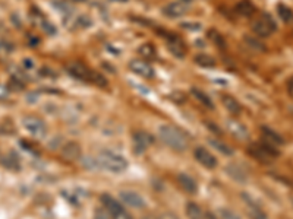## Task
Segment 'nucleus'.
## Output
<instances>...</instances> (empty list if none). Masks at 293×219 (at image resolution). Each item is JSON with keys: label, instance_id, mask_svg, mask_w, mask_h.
<instances>
[{"label": "nucleus", "instance_id": "obj_1", "mask_svg": "<svg viewBox=\"0 0 293 219\" xmlns=\"http://www.w3.org/2000/svg\"><path fill=\"white\" fill-rule=\"evenodd\" d=\"M158 137L163 143H166L170 149L176 152H183L188 149L189 139L179 127L172 124H161L158 127Z\"/></svg>", "mask_w": 293, "mask_h": 219}, {"label": "nucleus", "instance_id": "obj_2", "mask_svg": "<svg viewBox=\"0 0 293 219\" xmlns=\"http://www.w3.org/2000/svg\"><path fill=\"white\" fill-rule=\"evenodd\" d=\"M95 164L100 168L106 169L109 172H115V174H121L123 171H126L129 165L125 156H122L118 152L109 151V149L99 152V155L95 156Z\"/></svg>", "mask_w": 293, "mask_h": 219}, {"label": "nucleus", "instance_id": "obj_3", "mask_svg": "<svg viewBox=\"0 0 293 219\" xmlns=\"http://www.w3.org/2000/svg\"><path fill=\"white\" fill-rule=\"evenodd\" d=\"M68 72L70 73V76H73V78H76L82 82L99 85V86H107V79L104 78L103 75L97 73L92 69L86 68L82 63H72L68 66Z\"/></svg>", "mask_w": 293, "mask_h": 219}, {"label": "nucleus", "instance_id": "obj_4", "mask_svg": "<svg viewBox=\"0 0 293 219\" xmlns=\"http://www.w3.org/2000/svg\"><path fill=\"white\" fill-rule=\"evenodd\" d=\"M248 152L257 159L259 161L261 164H271L273 161H276L280 155V151L278 148L261 140V142H255L252 145H249L248 148Z\"/></svg>", "mask_w": 293, "mask_h": 219}, {"label": "nucleus", "instance_id": "obj_5", "mask_svg": "<svg viewBox=\"0 0 293 219\" xmlns=\"http://www.w3.org/2000/svg\"><path fill=\"white\" fill-rule=\"evenodd\" d=\"M277 30V24L274 18L270 14H262L255 22L252 24V31L261 38H267Z\"/></svg>", "mask_w": 293, "mask_h": 219}, {"label": "nucleus", "instance_id": "obj_6", "mask_svg": "<svg viewBox=\"0 0 293 219\" xmlns=\"http://www.w3.org/2000/svg\"><path fill=\"white\" fill-rule=\"evenodd\" d=\"M22 124L27 129V132L31 136H34V137L41 139V137H44V136L47 135L46 123L40 117H37V116H25V117L22 118Z\"/></svg>", "mask_w": 293, "mask_h": 219}, {"label": "nucleus", "instance_id": "obj_7", "mask_svg": "<svg viewBox=\"0 0 293 219\" xmlns=\"http://www.w3.org/2000/svg\"><path fill=\"white\" fill-rule=\"evenodd\" d=\"M102 203L103 206L107 209V212L110 213L112 219H132V216L123 209L122 203H119L116 199H113L109 194H103L102 196Z\"/></svg>", "mask_w": 293, "mask_h": 219}, {"label": "nucleus", "instance_id": "obj_8", "mask_svg": "<svg viewBox=\"0 0 293 219\" xmlns=\"http://www.w3.org/2000/svg\"><path fill=\"white\" fill-rule=\"evenodd\" d=\"M189 11V5L186 2H172L169 5H166L163 8V15L170 19H177V18H182L183 15H186Z\"/></svg>", "mask_w": 293, "mask_h": 219}, {"label": "nucleus", "instance_id": "obj_9", "mask_svg": "<svg viewBox=\"0 0 293 219\" xmlns=\"http://www.w3.org/2000/svg\"><path fill=\"white\" fill-rule=\"evenodd\" d=\"M193 156H195V159H197L201 165H204V167L208 169H214L217 167V164H219L217 158H216L211 152L208 151V149H206L204 146L195 148Z\"/></svg>", "mask_w": 293, "mask_h": 219}, {"label": "nucleus", "instance_id": "obj_10", "mask_svg": "<svg viewBox=\"0 0 293 219\" xmlns=\"http://www.w3.org/2000/svg\"><path fill=\"white\" fill-rule=\"evenodd\" d=\"M119 197H121L122 203H125L126 206H131L134 209H142L147 204L145 199L139 193L132 191V190H123V191H121Z\"/></svg>", "mask_w": 293, "mask_h": 219}, {"label": "nucleus", "instance_id": "obj_11", "mask_svg": "<svg viewBox=\"0 0 293 219\" xmlns=\"http://www.w3.org/2000/svg\"><path fill=\"white\" fill-rule=\"evenodd\" d=\"M129 69L135 75H138L141 78H145V79H153L155 75L153 66L148 62H145V60H131Z\"/></svg>", "mask_w": 293, "mask_h": 219}, {"label": "nucleus", "instance_id": "obj_12", "mask_svg": "<svg viewBox=\"0 0 293 219\" xmlns=\"http://www.w3.org/2000/svg\"><path fill=\"white\" fill-rule=\"evenodd\" d=\"M134 140V151L137 153H142L145 152L153 143H154V137L147 133V132H137L132 136Z\"/></svg>", "mask_w": 293, "mask_h": 219}, {"label": "nucleus", "instance_id": "obj_13", "mask_svg": "<svg viewBox=\"0 0 293 219\" xmlns=\"http://www.w3.org/2000/svg\"><path fill=\"white\" fill-rule=\"evenodd\" d=\"M261 133H262V140L264 142H267V143H270V145H273L276 148H280V146L284 145V139L278 135L277 132H274L273 129L267 127V126L261 127Z\"/></svg>", "mask_w": 293, "mask_h": 219}, {"label": "nucleus", "instance_id": "obj_14", "mask_svg": "<svg viewBox=\"0 0 293 219\" xmlns=\"http://www.w3.org/2000/svg\"><path fill=\"white\" fill-rule=\"evenodd\" d=\"M227 129H229V132L235 136L236 139L245 140V139H248V137H249L248 129H246L242 123L236 121V120H229V121H227Z\"/></svg>", "mask_w": 293, "mask_h": 219}, {"label": "nucleus", "instance_id": "obj_15", "mask_svg": "<svg viewBox=\"0 0 293 219\" xmlns=\"http://www.w3.org/2000/svg\"><path fill=\"white\" fill-rule=\"evenodd\" d=\"M177 183L180 184V187L186 191V193H189V194H195L197 191H198V184H197V181L188 175V174H179L177 175Z\"/></svg>", "mask_w": 293, "mask_h": 219}, {"label": "nucleus", "instance_id": "obj_16", "mask_svg": "<svg viewBox=\"0 0 293 219\" xmlns=\"http://www.w3.org/2000/svg\"><path fill=\"white\" fill-rule=\"evenodd\" d=\"M243 199L246 202V207H248V213H249V218L251 219H268L265 212L259 207L257 203H254L246 194H243Z\"/></svg>", "mask_w": 293, "mask_h": 219}, {"label": "nucleus", "instance_id": "obj_17", "mask_svg": "<svg viewBox=\"0 0 293 219\" xmlns=\"http://www.w3.org/2000/svg\"><path fill=\"white\" fill-rule=\"evenodd\" d=\"M222 102H223L224 108H226L230 114L238 116V114H241L242 113V105L239 104V101H238L236 98H233L232 95H223V97H222Z\"/></svg>", "mask_w": 293, "mask_h": 219}, {"label": "nucleus", "instance_id": "obj_18", "mask_svg": "<svg viewBox=\"0 0 293 219\" xmlns=\"http://www.w3.org/2000/svg\"><path fill=\"white\" fill-rule=\"evenodd\" d=\"M236 12L239 15H242V17L249 18L257 12V8H255V5L251 0H241L236 5Z\"/></svg>", "mask_w": 293, "mask_h": 219}, {"label": "nucleus", "instance_id": "obj_19", "mask_svg": "<svg viewBox=\"0 0 293 219\" xmlns=\"http://www.w3.org/2000/svg\"><path fill=\"white\" fill-rule=\"evenodd\" d=\"M167 46H169V50L172 51V54H174L176 57H183L185 56V53H186V49H185V46L179 41V38L177 37H174L172 35L169 37V43H167Z\"/></svg>", "mask_w": 293, "mask_h": 219}, {"label": "nucleus", "instance_id": "obj_20", "mask_svg": "<svg viewBox=\"0 0 293 219\" xmlns=\"http://www.w3.org/2000/svg\"><path fill=\"white\" fill-rule=\"evenodd\" d=\"M0 164L8 169H12V171H19L21 169V164H19V159L17 158V155L12 152L9 155H5L0 158Z\"/></svg>", "mask_w": 293, "mask_h": 219}, {"label": "nucleus", "instance_id": "obj_21", "mask_svg": "<svg viewBox=\"0 0 293 219\" xmlns=\"http://www.w3.org/2000/svg\"><path fill=\"white\" fill-rule=\"evenodd\" d=\"M63 155L68 158V159H78L81 156V146L75 142H68L65 146H63Z\"/></svg>", "mask_w": 293, "mask_h": 219}, {"label": "nucleus", "instance_id": "obj_22", "mask_svg": "<svg viewBox=\"0 0 293 219\" xmlns=\"http://www.w3.org/2000/svg\"><path fill=\"white\" fill-rule=\"evenodd\" d=\"M277 15L280 17V19L284 24H292L293 22V11L289 6H286L284 3H278V6H277Z\"/></svg>", "mask_w": 293, "mask_h": 219}, {"label": "nucleus", "instance_id": "obj_23", "mask_svg": "<svg viewBox=\"0 0 293 219\" xmlns=\"http://www.w3.org/2000/svg\"><path fill=\"white\" fill-rule=\"evenodd\" d=\"M195 63L201 68L211 69L216 66V60L214 57H211L210 54H206V53H201V54H197L195 56Z\"/></svg>", "mask_w": 293, "mask_h": 219}, {"label": "nucleus", "instance_id": "obj_24", "mask_svg": "<svg viewBox=\"0 0 293 219\" xmlns=\"http://www.w3.org/2000/svg\"><path fill=\"white\" fill-rule=\"evenodd\" d=\"M190 94L193 95V98H197L198 101L201 102L203 105H206L207 108H214V104H213V101H211V98L208 97L206 92H203L201 89H198V88H192L190 89Z\"/></svg>", "mask_w": 293, "mask_h": 219}, {"label": "nucleus", "instance_id": "obj_25", "mask_svg": "<svg viewBox=\"0 0 293 219\" xmlns=\"http://www.w3.org/2000/svg\"><path fill=\"white\" fill-rule=\"evenodd\" d=\"M138 53L145 59V62H148V60H153L157 57V51H155L154 46L153 44H150V43H147V44H142L141 47L138 49Z\"/></svg>", "mask_w": 293, "mask_h": 219}, {"label": "nucleus", "instance_id": "obj_26", "mask_svg": "<svg viewBox=\"0 0 293 219\" xmlns=\"http://www.w3.org/2000/svg\"><path fill=\"white\" fill-rule=\"evenodd\" d=\"M186 215L189 219H204V212L197 203L189 202L186 204Z\"/></svg>", "mask_w": 293, "mask_h": 219}, {"label": "nucleus", "instance_id": "obj_27", "mask_svg": "<svg viewBox=\"0 0 293 219\" xmlns=\"http://www.w3.org/2000/svg\"><path fill=\"white\" fill-rule=\"evenodd\" d=\"M37 18H38V21H40V27H41V30L46 33V34L49 35H54L56 33H57V30H56V27L53 25L52 22H49L46 18L43 17V14H38L37 15Z\"/></svg>", "mask_w": 293, "mask_h": 219}, {"label": "nucleus", "instance_id": "obj_28", "mask_svg": "<svg viewBox=\"0 0 293 219\" xmlns=\"http://www.w3.org/2000/svg\"><path fill=\"white\" fill-rule=\"evenodd\" d=\"M210 143H211V146L214 148V149H217L219 152H222L223 155H227V156H230V155H233V149L229 146V145H226L224 142L222 140H217V139H211L210 140Z\"/></svg>", "mask_w": 293, "mask_h": 219}, {"label": "nucleus", "instance_id": "obj_29", "mask_svg": "<svg viewBox=\"0 0 293 219\" xmlns=\"http://www.w3.org/2000/svg\"><path fill=\"white\" fill-rule=\"evenodd\" d=\"M208 38H210L211 43H213L214 46H217L219 49H224V47H226V41H224L223 35L220 34L219 31L210 30V31H208Z\"/></svg>", "mask_w": 293, "mask_h": 219}, {"label": "nucleus", "instance_id": "obj_30", "mask_svg": "<svg viewBox=\"0 0 293 219\" xmlns=\"http://www.w3.org/2000/svg\"><path fill=\"white\" fill-rule=\"evenodd\" d=\"M73 25H75L76 28L85 30V28H88V27H91V25H92V19H91L89 17H86V15H79V17L75 19Z\"/></svg>", "mask_w": 293, "mask_h": 219}, {"label": "nucleus", "instance_id": "obj_31", "mask_svg": "<svg viewBox=\"0 0 293 219\" xmlns=\"http://www.w3.org/2000/svg\"><path fill=\"white\" fill-rule=\"evenodd\" d=\"M245 40H246V43L251 46V47H254L255 50H259V51H264L265 50V46L262 44V43H259V40H257V38H251V37H245Z\"/></svg>", "mask_w": 293, "mask_h": 219}, {"label": "nucleus", "instance_id": "obj_32", "mask_svg": "<svg viewBox=\"0 0 293 219\" xmlns=\"http://www.w3.org/2000/svg\"><path fill=\"white\" fill-rule=\"evenodd\" d=\"M180 27L183 30H188V31H200L203 28V25L200 22H183Z\"/></svg>", "mask_w": 293, "mask_h": 219}, {"label": "nucleus", "instance_id": "obj_33", "mask_svg": "<svg viewBox=\"0 0 293 219\" xmlns=\"http://www.w3.org/2000/svg\"><path fill=\"white\" fill-rule=\"evenodd\" d=\"M220 215H222V218L223 219H241L235 212H232V210H229V209H222V210H220Z\"/></svg>", "mask_w": 293, "mask_h": 219}, {"label": "nucleus", "instance_id": "obj_34", "mask_svg": "<svg viewBox=\"0 0 293 219\" xmlns=\"http://www.w3.org/2000/svg\"><path fill=\"white\" fill-rule=\"evenodd\" d=\"M14 50V46L8 41H3L0 40V51H5V53H12Z\"/></svg>", "mask_w": 293, "mask_h": 219}, {"label": "nucleus", "instance_id": "obj_35", "mask_svg": "<svg viewBox=\"0 0 293 219\" xmlns=\"http://www.w3.org/2000/svg\"><path fill=\"white\" fill-rule=\"evenodd\" d=\"M95 213H97V215H95V219H112L110 213L107 212L106 207H104V209H97Z\"/></svg>", "mask_w": 293, "mask_h": 219}, {"label": "nucleus", "instance_id": "obj_36", "mask_svg": "<svg viewBox=\"0 0 293 219\" xmlns=\"http://www.w3.org/2000/svg\"><path fill=\"white\" fill-rule=\"evenodd\" d=\"M9 97V86L0 85V101L6 100Z\"/></svg>", "mask_w": 293, "mask_h": 219}, {"label": "nucleus", "instance_id": "obj_37", "mask_svg": "<svg viewBox=\"0 0 293 219\" xmlns=\"http://www.w3.org/2000/svg\"><path fill=\"white\" fill-rule=\"evenodd\" d=\"M286 86H287V94H289V97L293 100V76L292 78H289V81H287Z\"/></svg>", "mask_w": 293, "mask_h": 219}, {"label": "nucleus", "instance_id": "obj_38", "mask_svg": "<svg viewBox=\"0 0 293 219\" xmlns=\"http://www.w3.org/2000/svg\"><path fill=\"white\" fill-rule=\"evenodd\" d=\"M24 66L27 69H33L34 68V62H33L31 59H25V60H24Z\"/></svg>", "mask_w": 293, "mask_h": 219}, {"label": "nucleus", "instance_id": "obj_39", "mask_svg": "<svg viewBox=\"0 0 293 219\" xmlns=\"http://www.w3.org/2000/svg\"><path fill=\"white\" fill-rule=\"evenodd\" d=\"M160 219H177L174 215H172V213H164V215H161L160 216Z\"/></svg>", "mask_w": 293, "mask_h": 219}, {"label": "nucleus", "instance_id": "obj_40", "mask_svg": "<svg viewBox=\"0 0 293 219\" xmlns=\"http://www.w3.org/2000/svg\"><path fill=\"white\" fill-rule=\"evenodd\" d=\"M207 219H217V218H216V216H214L213 213H208V215H207Z\"/></svg>", "mask_w": 293, "mask_h": 219}, {"label": "nucleus", "instance_id": "obj_41", "mask_svg": "<svg viewBox=\"0 0 293 219\" xmlns=\"http://www.w3.org/2000/svg\"><path fill=\"white\" fill-rule=\"evenodd\" d=\"M112 2H128V0H112Z\"/></svg>", "mask_w": 293, "mask_h": 219}, {"label": "nucleus", "instance_id": "obj_42", "mask_svg": "<svg viewBox=\"0 0 293 219\" xmlns=\"http://www.w3.org/2000/svg\"><path fill=\"white\" fill-rule=\"evenodd\" d=\"M182 2H189V0H182Z\"/></svg>", "mask_w": 293, "mask_h": 219}]
</instances>
